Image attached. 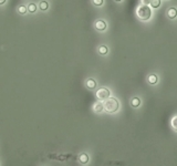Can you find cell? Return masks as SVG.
<instances>
[{
  "mask_svg": "<svg viewBox=\"0 0 177 166\" xmlns=\"http://www.w3.org/2000/svg\"><path fill=\"white\" fill-rule=\"evenodd\" d=\"M28 8V11L30 12V13H34L37 9H38V7H37V5L36 3H29V6L27 7Z\"/></svg>",
  "mask_w": 177,
  "mask_h": 166,
  "instance_id": "9a60e30c",
  "label": "cell"
},
{
  "mask_svg": "<svg viewBox=\"0 0 177 166\" xmlns=\"http://www.w3.org/2000/svg\"><path fill=\"white\" fill-rule=\"evenodd\" d=\"M131 105L133 106V107H138L139 105H141V99L139 97H133L132 100H131Z\"/></svg>",
  "mask_w": 177,
  "mask_h": 166,
  "instance_id": "8fae6325",
  "label": "cell"
},
{
  "mask_svg": "<svg viewBox=\"0 0 177 166\" xmlns=\"http://www.w3.org/2000/svg\"><path fill=\"white\" fill-rule=\"evenodd\" d=\"M97 51H99V53H100L101 55H105V54H107L109 49H107V47H106V45H100V47H99V49H97Z\"/></svg>",
  "mask_w": 177,
  "mask_h": 166,
  "instance_id": "7c38bea8",
  "label": "cell"
},
{
  "mask_svg": "<svg viewBox=\"0 0 177 166\" xmlns=\"http://www.w3.org/2000/svg\"><path fill=\"white\" fill-rule=\"evenodd\" d=\"M141 5H144V6H148L151 3V0H139Z\"/></svg>",
  "mask_w": 177,
  "mask_h": 166,
  "instance_id": "ac0fdd59",
  "label": "cell"
},
{
  "mask_svg": "<svg viewBox=\"0 0 177 166\" xmlns=\"http://www.w3.org/2000/svg\"><path fill=\"white\" fill-rule=\"evenodd\" d=\"M92 3L96 7H101L103 5V0H92Z\"/></svg>",
  "mask_w": 177,
  "mask_h": 166,
  "instance_id": "e0dca14e",
  "label": "cell"
},
{
  "mask_svg": "<svg viewBox=\"0 0 177 166\" xmlns=\"http://www.w3.org/2000/svg\"><path fill=\"white\" fill-rule=\"evenodd\" d=\"M149 5L152 6V8L158 9L161 7V0H151V3Z\"/></svg>",
  "mask_w": 177,
  "mask_h": 166,
  "instance_id": "5bb4252c",
  "label": "cell"
},
{
  "mask_svg": "<svg viewBox=\"0 0 177 166\" xmlns=\"http://www.w3.org/2000/svg\"><path fill=\"white\" fill-rule=\"evenodd\" d=\"M95 95H96V99H97V100H100V101H105L107 97H110L111 92H110V90L106 89V88H101V89H99V90L96 91Z\"/></svg>",
  "mask_w": 177,
  "mask_h": 166,
  "instance_id": "3957f363",
  "label": "cell"
},
{
  "mask_svg": "<svg viewBox=\"0 0 177 166\" xmlns=\"http://www.w3.org/2000/svg\"><path fill=\"white\" fill-rule=\"evenodd\" d=\"M103 105H104V111L107 113H116L120 109V103L115 97H107Z\"/></svg>",
  "mask_w": 177,
  "mask_h": 166,
  "instance_id": "6da1fadb",
  "label": "cell"
},
{
  "mask_svg": "<svg viewBox=\"0 0 177 166\" xmlns=\"http://www.w3.org/2000/svg\"><path fill=\"white\" fill-rule=\"evenodd\" d=\"M103 110H104V105L101 102H96L93 105V111L95 113H101V112H103Z\"/></svg>",
  "mask_w": 177,
  "mask_h": 166,
  "instance_id": "52a82bcc",
  "label": "cell"
},
{
  "mask_svg": "<svg viewBox=\"0 0 177 166\" xmlns=\"http://www.w3.org/2000/svg\"><path fill=\"white\" fill-rule=\"evenodd\" d=\"M170 126H172V128L174 131L177 132V115H175L174 117H172V120H170Z\"/></svg>",
  "mask_w": 177,
  "mask_h": 166,
  "instance_id": "4fadbf2b",
  "label": "cell"
},
{
  "mask_svg": "<svg viewBox=\"0 0 177 166\" xmlns=\"http://www.w3.org/2000/svg\"><path fill=\"white\" fill-rule=\"evenodd\" d=\"M136 16H137V18L139 20L147 21L149 20L151 17H152V10H151V8L148 6H144V5L138 6L137 9H136Z\"/></svg>",
  "mask_w": 177,
  "mask_h": 166,
  "instance_id": "7a4b0ae2",
  "label": "cell"
},
{
  "mask_svg": "<svg viewBox=\"0 0 177 166\" xmlns=\"http://www.w3.org/2000/svg\"><path fill=\"white\" fill-rule=\"evenodd\" d=\"M115 1H116V2H120V1H122V0H115Z\"/></svg>",
  "mask_w": 177,
  "mask_h": 166,
  "instance_id": "ffe728a7",
  "label": "cell"
},
{
  "mask_svg": "<svg viewBox=\"0 0 177 166\" xmlns=\"http://www.w3.org/2000/svg\"><path fill=\"white\" fill-rule=\"evenodd\" d=\"M39 9L41 11H47L49 9V2L47 0H42L39 3Z\"/></svg>",
  "mask_w": 177,
  "mask_h": 166,
  "instance_id": "9c48e42d",
  "label": "cell"
},
{
  "mask_svg": "<svg viewBox=\"0 0 177 166\" xmlns=\"http://www.w3.org/2000/svg\"><path fill=\"white\" fill-rule=\"evenodd\" d=\"M167 17L169 18V19H176L177 18V9L176 8H174V7H172V8H169L168 10H167Z\"/></svg>",
  "mask_w": 177,
  "mask_h": 166,
  "instance_id": "5b68a950",
  "label": "cell"
},
{
  "mask_svg": "<svg viewBox=\"0 0 177 166\" xmlns=\"http://www.w3.org/2000/svg\"><path fill=\"white\" fill-rule=\"evenodd\" d=\"M89 155L86 154V153H82V154H80L79 155V162L81 163V164H86V163H89Z\"/></svg>",
  "mask_w": 177,
  "mask_h": 166,
  "instance_id": "ba28073f",
  "label": "cell"
},
{
  "mask_svg": "<svg viewBox=\"0 0 177 166\" xmlns=\"http://www.w3.org/2000/svg\"><path fill=\"white\" fill-rule=\"evenodd\" d=\"M27 12H28V8L26 6H20L18 8V13H20V14H26Z\"/></svg>",
  "mask_w": 177,
  "mask_h": 166,
  "instance_id": "2e32d148",
  "label": "cell"
},
{
  "mask_svg": "<svg viewBox=\"0 0 177 166\" xmlns=\"http://www.w3.org/2000/svg\"><path fill=\"white\" fill-rule=\"evenodd\" d=\"M106 27H107V24H106V22L104 20H97L95 21V23H94V28L97 31H104L106 29Z\"/></svg>",
  "mask_w": 177,
  "mask_h": 166,
  "instance_id": "277c9868",
  "label": "cell"
},
{
  "mask_svg": "<svg viewBox=\"0 0 177 166\" xmlns=\"http://www.w3.org/2000/svg\"><path fill=\"white\" fill-rule=\"evenodd\" d=\"M158 81V78H157L156 74H151L148 78H147V82L149 84H156Z\"/></svg>",
  "mask_w": 177,
  "mask_h": 166,
  "instance_id": "30bf717a",
  "label": "cell"
},
{
  "mask_svg": "<svg viewBox=\"0 0 177 166\" xmlns=\"http://www.w3.org/2000/svg\"><path fill=\"white\" fill-rule=\"evenodd\" d=\"M6 1H7V0H0V6L5 5V3H6Z\"/></svg>",
  "mask_w": 177,
  "mask_h": 166,
  "instance_id": "d6986e66",
  "label": "cell"
},
{
  "mask_svg": "<svg viewBox=\"0 0 177 166\" xmlns=\"http://www.w3.org/2000/svg\"><path fill=\"white\" fill-rule=\"evenodd\" d=\"M85 85H86L88 89L94 90V89L96 88V81H95L94 79H88V80L85 81Z\"/></svg>",
  "mask_w": 177,
  "mask_h": 166,
  "instance_id": "8992f818",
  "label": "cell"
}]
</instances>
